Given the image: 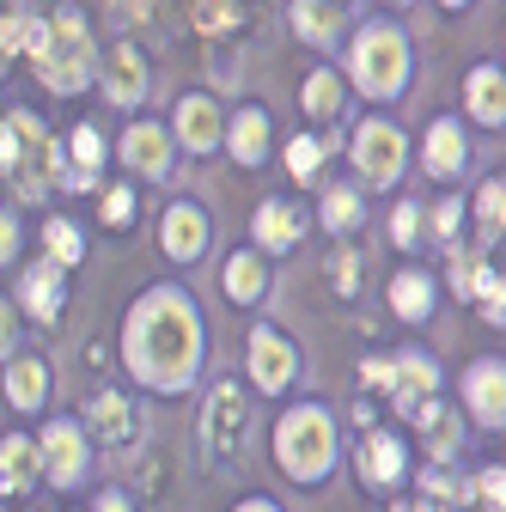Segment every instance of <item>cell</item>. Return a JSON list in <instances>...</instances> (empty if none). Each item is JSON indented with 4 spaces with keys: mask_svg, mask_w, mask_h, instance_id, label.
<instances>
[{
    "mask_svg": "<svg viewBox=\"0 0 506 512\" xmlns=\"http://www.w3.org/2000/svg\"><path fill=\"white\" fill-rule=\"evenodd\" d=\"M122 360L153 391H183L189 372L202 366V317L183 287H153L135 299L122 324Z\"/></svg>",
    "mask_w": 506,
    "mask_h": 512,
    "instance_id": "1",
    "label": "cell"
},
{
    "mask_svg": "<svg viewBox=\"0 0 506 512\" xmlns=\"http://www.w3.org/2000/svg\"><path fill=\"white\" fill-rule=\"evenodd\" d=\"M25 49L37 55L49 92H80L92 80V37H86V19L80 13H61L55 25L25 19Z\"/></svg>",
    "mask_w": 506,
    "mask_h": 512,
    "instance_id": "2",
    "label": "cell"
},
{
    "mask_svg": "<svg viewBox=\"0 0 506 512\" xmlns=\"http://www.w3.org/2000/svg\"><path fill=\"white\" fill-rule=\"evenodd\" d=\"M275 464L293 482H324L330 464H336V421H330V409H318V403L287 409L281 427H275Z\"/></svg>",
    "mask_w": 506,
    "mask_h": 512,
    "instance_id": "3",
    "label": "cell"
},
{
    "mask_svg": "<svg viewBox=\"0 0 506 512\" xmlns=\"http://www.w3.org/2000/svg\"><path fill=\"white\" fill-rule=\"evenodd\" d=\"M354 86L366 98H397L409 86V43L391 25H366L354 43Z\"/></svg>",
    "mask_w": 506,
    "mask_h": 512,
    "instance_id": "4",
    "label": "cell"
},
{
    "mask_svg": "<svg viewBox=\"0 0 506 512\" xmlns=\"http://www.w3.org/2000/svg\"><path fill=\"white\" fill-rule=\"evenodd\" d=\"M403 159H409V141H403V128L397 122H360V135H354V165H360V177L366 183H397L403 177Z\"/></svg>",
    "mask_w": 506,
    "mask_h": 512,
    "instance_id": "5",
    "label": "cell"
},
{
    "mask_svg": "<svg viewBox=\"0 0 506 512\" xmlns=\"http://www.w3.org/2000/svg\"><path fill=\"white\" fill-rule=\"evenodd\" d=\"M37 464L49 470V482H55V488H74V482H80V470H86V439H80V427L55 421V427L37 439Z\"/></svg>",
    "mask_w": 506,
    "mask_h": 512,
    "instance_id": "6",
    "label": "cell"
},
{
    "mask_svg": "<svg viewBox=\"0 0 506 512\" xmlns=\"http://www.w3.org/2000/svg\"><path fill=\"white\" fill-rule=\"evenodd\" d=\"M244 445V391L238 384H214V397H208V452L232 458Z\"/></svg>",
    "mask_w": 506,
    "mask_h": 512,
    "instance_id": "7",
    "label": "cell"
},
{
    "mask_svg": "<svg viewBox=\"0 0 506 512\" xmlns=\"http://www.w3.org/2000/svg\"><path fill=\"white\" fill-rule=\"evenodd\" d=\"M464 397H470V409H476L482 427H500L506 421V366L500 360H476L464 372Z\"/></svg>",
    "mask_w": 506,
    "mask_h": 512,
    "instance_id": "8",
    "label": "cell"
},
{
    "mask_svg": "<svg viewBox=\"0 0 506 512\" xmlns=\"http://www.w3.org/2000/svg\"><path fill=\"white\" fill-rule=\"evenodd\" d=\"M250 372H257L263 391H281V384L299 372V354H293L275 330H250Z\"/></svg>",
    "mask_w": 506,
    "mask_h": 512,
    "instance_id": "9",
    "label": "cell"
},
{
    "mask_svg": "<svg viewBox=\"0 0 506 512\" xmlns=\"http://www.w3.org/2000/svg\"><path fill=\"white\" fill-rule=\"evenodd\" d=\"M165 256H177V263H196V256L208 250V214L202 208H189V202H177L171 214H165Z\"/></svg>",
    "mask_w": 506,
    "mask_h": 512,
    "instance_id": "10",
    "label": "cell"
},
{
    "mask_svg": "<svg viewBox=\"0 0 506 512\" xmlns=\"http://www.w3.org/2000/svg\"><path fill=\"white\" fill-rule=\"evenodd\" d=\"M122 159H129V171H141V177H165L171 171V135L153 128V122H141V128H129V141H122Z\"/></svg>",
    "mask_w": 506,
    "mask_h": 512,
    "instance_id": "11",
    "label": "cell"
},
{
    "mask_svg": "<svg viewBox=\"0 0 506 512\" xmlns=\"http://www.w3.org/2000/svg\"><path fill=\"white\" fill-rule=\"evenodd\" d=\"M19 299L31 305V317L55 324V317H61V305H68V287H61V269H55V263H37V269H25V281H19Z\"/></svg>",
    "mask_w": 506,
    "mask_h": 512,
    "instance_id": "12",
    "label": "cell"
},
{
    "mask_svg": "<svg viewBox=\"0 0 506 512\" xmlns=\"http://www.w3.org/2000/svg\"><path fill=\"white\" fill-rule=\"evenodd\" d=\"M177 141L189 153H214L220 147V110L208 98H183L177 104Z\"/></svg>",
    "mask_w": 506,
    "mask_h": 512,
    "instance_id": "13",
    "label": "cell"
},
{
    "mask_svg": "<svg viewBox=\"0 0 506 512\" xmlns=\"http://www.w3.org/2000/svg\"><path fill=\"white\" fill-rule=\"evenodd\" d=\"M464 159H470L464 128L439 116V122L427 128V171H433V177H458V171H464Z\"/></svg>",
    "mask_w": 506,
    "mask_h": 512,
    "instance_id": "14",
    "label": "cell"
},
{
    "mask_svg": "<svg viewBox=\"0 0 506 512\" xmlns=\"http://www.w3.org/2000/svg\"><path fill=\"white\" fill-rule=\"evenodd\" d=\"M37 445L31 439H19V433H7L0 439V494H25L31 482H37Z\"/></svg>",
    "mask_w": 506,
    "mask_h": 512,
    "instance_id": "15",
    "label": "cell"
},
{
    "mask_svg": "<svg viewBox=\"0 0 506 512\" xmlns=\"http://www.w3.org/2000/svg\"><path fill=\"white\" fill-rule=\"evenodd\" d=\"M421 397H433V360H427V354L391 360V403H397V409H415Z\"/></svg>",
    "mask_w": 506,
    "mask_h": 512,
    "instance_id": "16",
    "label": "cell"
},
{
    "mask_svg": "<svg viewBox=\"0 0 506 512\" xmlns=\"http://www.w3.org/2000/svg\"><path fill=\"white\" fill-rule=\"evenodd\" d=\"M110 104H141V92H147V61H141V49L135 43H122L116 55H110Z\"/></svg>",
    "mask_w": 506,
    "mask_h": 512,
    "instance_id": "17",
    "label": "cell"
},
{
    "mask_svg": "<svg viewBox=\"0 0 506 512\" xmlns=\"http://www.w3.org/2000/svg\"><path fill=\"white\" fill-rule=\"evenodd\" d=\"M263 293H269V269H263V256L232 250V256H226V299H232V305H250V299H263Z\"/></svg>",
    "mask_w": 506,
    "mask_h": 512,
    "instance_id": "18",
    "label": "cell"
},
{
    "mask_svg": "<svg viewBox=\"0 0 506 512\" xmlns=\"http://www.w3.org/2000/svg\"><path fill=\"white\" fill-rule=\"evenodd\" d=\"M226 147H232L238 165H263V153H269V116H263V110H238Z\"/></svg>",
    "mask_w": 506,
    "mask_h": 512,
    "instance_id": "19",
    "label": "cell"
},
{
    "mask_svg": "<svg viewBox=\"0 0 506 512\" xmlns=\"http://www.w3.org/2000/svg\"><path fill=\"white\" fill-rule=\"evenodd\" d=\"M360 464H366V482H378V488L403 482V470H409L403 445H397L391 433H372V439H366V452H360Z\"/></svg>",
    "mask_w": 506,
    "mask_h": 512,
    "instance_id": "20",
    "label": "cell"
},
{
    "mask_svg": "<svg viewBox=\"0 0 506 512\" xmlns=\"http://www.w3.org/2000/svg\"><path fill=\"white\" fill-rule=\"evenodd\" d=\"M470 110H476V122H488V128H500L506 122V86H500V68H470Z\"/></svg>",
    "mask_w": 506,
    "mask_h": 512,
    "instance_id": "21",
    "label": "cell"
},
{
    "mask_svg": "<svg viewBox=\"0 0 506 512\" xmlns=\"http://www.w3.org/2000/svg\"><path fill=\"white\" fill-rule=\"evenodd\" d=\"M43 391H49V372H43V360H13L7 366V403L13 409H37L43 403Z\"/></svg>",
    "mask_w": 506,
    "mask_h": 512,
    "instance_id": "22",
    "label": "cell"
},
{
    "mask_svg": "<svg viewBox=\"0 0 506 512\" xmlns=\"http://www.w3.org/2000/svg\"><path fill=\"white\" fill-rule=\"evenodd\" d=\"M257 244L263 250H293L299 244V214L287 202H263L257 208Z\"/></svg>",
    "mask_w": 506,
    "mask_h": 512,
    "instance_id": "23",
    "label": "cell"
},
{
    "mask_svg": "<svg viewBox=\"0 0 506 512\" xmlns=\"http://www.w3.org/2000/svg\"><path fill=\"white\" fill-rule=\"evenodd\" d=\"M293 31L305 43H330L342 31V13H336V0H299L293 7Z\"/></svg>",
    "mask_w": 506,
    "mask_h": 512,
    "instance_id": "24",
    "label": "cell"
},
{
    "mask_svg": "<svg viewBox=\"0 0 506 512\" xmlns=\"http://www.w3.org/2000/svg\"><path fill=\"white\" fill-rule=\"evenodd\" d=\"M391 311H397V317H409V324H421V317L433 311V281H427V275H415V269H409V275H397V281H391Z\"/></svg>",
    "mask_w": 506,
    "mask_h": 512,
    "instance_id": "25",
    "label": "cell"
},
{
    "mask_svg": "<svg viewBox=\"0 0 506 512\" xmlns=\"http://www.w3.org/2000/svg\"><path fill=\"white\" fill-rule=\"evenodd\" d=\"M86 415H92V427H98L104 439H129V433H135V415H129V403H122L116 391L92 397V409H86Z\"/></svg>",
    "mask_w": 506,
    "mask_h": 512,
    "instance_id": "26",
    "label": "cell"
},
{
    "mask_svg": "<svg viewBox=\"0 0 506 512\" xmlns=\"http://www.w3.org/2000/svg\"><path fill=\"white\" fill-rule=\"evenodd\" d=\"M43 250H49V263H61V269H74L80 256H86V238L68 226V220H55V226H43Z\"/></svg>",
    "mask_w": 506,
    "mask_h": 512,
    "instance_id": "27",
    "label": "cell"
},
{
    "mask_svg": "<svg viewBox=\"0 0 506 512\" xmlns=\"http://www.w3.org/2000/svg\"><path fill=\"white\" fill-rule=\"evenodd\" d=\"M336 104H342V80L318 68V74L305 80V110H311V116H336Z\"/></svg>",
    "mask_w": 506,
    "mask_h": 512,
    "instance_id": "28",
    "label": "cell"
},
{
    "mask_svg": "<svg viewBox=\"0 0 506 512\" xmlns=\"http://www.w3.org/2000/svg\"><path fill=\"white\" fill-rule=\"evenodd\" d=\"M324 226H330V232H354V226H360V196L330 189V196H324Z\"/></svg>",
    "mask_w": 506,
    "mask_h": 512,
    "instance_id": "29",
    "label": "cell"
},
{
    "mask_svg": "<svg viewBox=\"0 0 506 512\" xmlns=\"http://www.w3.org/2000/svg\"><path fill=\"white\" fill-rule=\"evenodd\" d=\"M476 214H482V232H488V238H500V226H506V189H500V177H494V183H482Z\"/></svg>",
    "mask_w": 506,
    "mask_h": 512,
    "instance_id": "30",
    "label": "cell"
},
{
    "mask_svg": "<svg viewBox=\"0 0 506 512\" xmlns=\"http://www.w3.org/2000/svg\"><path fill=\"white\" fill-rule=\"evenodd\" d=\"M202 31H238V0H196Z\"/></svg>",
    "mask_w": 506,
    "mask_h": 512,
    "instance_id": "31",
    "label": "cell"
},
{
    "mask_svg": "<svg viewBox=\"0 0 506 512\" xmlns=\"http://www.w3.org/2000/svg\"><path fill=\"white\" fill-rule=\"evenodd\" d=\"M324 165V141H311V135H299L293 147H287V171L293 177H311V171H318Z\"/></svg>",
    "mask_w": 506,
    "mask_h": 512,
    "instance_id": "32",
    "label": "cell"
},
{
    "mask_svg": "<svg viewBox=\"0 0 506 512\" xmlns=\"http://www.w3.org/2000/svg\"><path fill=\"white\" fill-rule=\"evenodd\" d=\"M391 238H397V244H415V238H421V208H415V202H403V208L391 214Z\"/></svg>",
    "mask_w": 506,
    "mask_h": 512,
    "instance_id": "33",
    "label": "cell"
},
{
    "mask_svg": "<svg viewBox=\"0 0 506 512\" xmlns=\"http://www.w3.org/2000/svg\"><path fill=\"white\" fill-rule=\"evenodd\" d=\"M74 159H80L74 171H92V165L104 159V141H98V128H80V135H74Z\"/></svg>",
    "mask_w": 506,
    "mask_h": 512,
    "instance_id": "34",
    "label": "cell"
},
{
    "mask_svg": "<svg viewBox=\"0 0 506 512\" xmlns=\"http://www.w3.org/2000/svg\"><path fill=\"white\" fill-rule=\"evenodd\" d=\"M330 275H336V293H360V256H354V250H348V256H336Z\"/></svg>",
    "mask_w": 506,
    "mask_h": 512,
    "instance_id": "35",
    "label": "cell"
},
{
    "mask_svg": "<svg viewBox=\"0 0 506 512\" xmlns=\"http://www.w3.org/2000/svg\"><path fill=\"white\" fill-rule=\"evenodd\" d=\"M482 506H488V512H506V482H500V464H494V470H482Z\"/></svg>",
    "mask_w": 506,
    "mask_h": 512,
    "instance_id": "36",
    "label": "cell"
},
{
    "mask_svg": "<svg viewBox=\"0 0 506 512\" xmlns=\"http://www.w3.org/2000/svg\"><path fill=\"white\" fill-rule=\"evenodd\" d=\"M129 214H135V196H129V189H110V196H104V220H110V226H122Z\"/></svg>",
    "mask_w": 506,
    "mask_h": 512,
    "instance_id": "37",
    "label": "cell"
},
{
    "mask_svg": "<svg viewBox=\"0 0 506 512\" xmlns=\"http://www.w3.org/2000/svg\"><path fill=\"white\" fill-rule=\"evenodd\" d=\"M13 165H19V128L0 122V171H13Z\"/></svg>",
    "mask_w": 506,
    "mask_h": 512,
    "instance_id": "38",
    "label": "cell"
},
{
    "mask_svg": "<svg viewBox=\"0 0 506 512\" xmlns=\"http://www.w3.org/2000/svg\"><path fill=\"white\" fill-rule=\"evenodd\" d=\"M458 214H464V208H458L452 196H446V202H439V214H433V226H439V238H452V232H458Z\"/></svg>",
    "mask_w": 506,
    "mask_h": 512,
    "instance_id": "39",
    "label": "cell"
},
{
    "mask_svg": "<svg viewBox=\"0 0 506 512\" xmlns=\"http://www.w3.org/2000/svg\"><path fill=\"white\" fill-rule=\"evenodd\" d=\"M19 250V226H13V214H0V263Z\"/></svg>",
    "mask_w": 506,
    "mask_h": 512,
    "instance_id": "40",
    "label": "cell"
},
{
    "mask_svg": "<svg viewBox=\"0 0 506 512\" xmlns=\"http://www.w3.org/2000/svg\"><path fill=\"white\" fill-rule=\"evenodd\" d=\"M366 384H378V391H391V360H366Z\"/></svg>",
    "mask_w": 506,
    "mask_h": 512,
    "instance_id": "41",
    "label": "cell"
},
{
    "mask_svg": "<svg viewBox=\"0 0 506 512\" xmlns=\"http://www.w3.org/2000/svg\"><path fill=\"white\" fill-rule=\"evenodd\" d=\"M7 342H13V305L0 299V354H7Z\"/></svg>",
    "mask_w": 506,
    "mask_h": 512,
    "instance_id": "42",
    "label": "cell"
},
{
    "mask_svg": "<svg viewBox=\"0 0 506 512\" xmlns=\"http://www.w3.org/2000/svg\"><path fill=\"white\" fill-rule=\"evenodd\" d=\"M92 512H129V500H122V494H98Z\"/></svg>",
    "mask_w": 506,
    "mask_h": 512,
    "instance_id": "43",
    "label": "cell"
},
{
    "mask_svg": "<svg viewBox=\"0 0 506 512\" xmlns=\"http://www.w3.org/2000/svg\"><path fill=\"white\" fill-rule=\"evenodd\" d=\"M232 512H281L275 500H244V506H232Z\"/></svg>",
    "mask_w": 506,
    "mask_h": 512,
    "instance_id": "44",
    "label": "cell"
},
{
    "mask_svg": "<svg viewBox=\"0 0 506 512\" xmlns=\"http://www.w3.org/2000/svg\"><path fill=\"white\" fill-rule=\"evenodd\" d=\"M439 7H470V0H439Z\"/></svg>",
    "mask_w": 506,
    "mask_h": 512,
    "instance_id": "45",
    "label": "cell"
},
{
    "mask_svg": "<svg viewBox=\"0 0 506 512\" xmlns=\"http://www.w3.org/2000/svg\"><path fill=\"white\" fill-rule=\"evenodd\" d=\"M397 512H427V506H397Z\"/></svg>",
    "mask_w": 506,
    "mask_h": 512,
    "instance_id": "46",
    "label": "cell"
}]
</instances>
